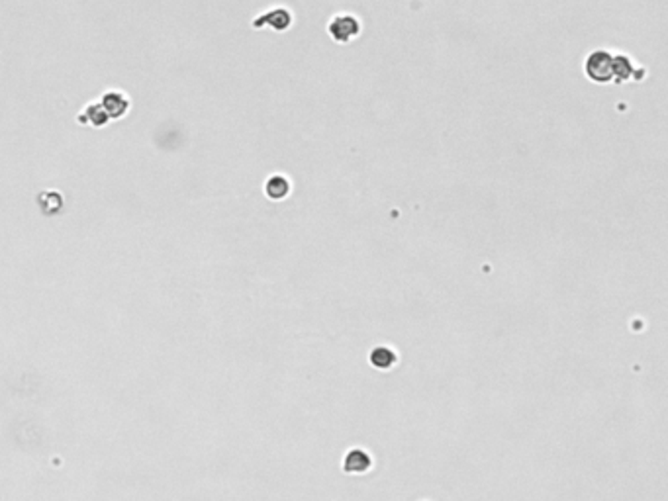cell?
Returning a JSON list of instances; mask_svg holds the SVG:
<instances>
[{"instance_id":"1","label":"cell","mask_w":668,"mask_h":501,"mask_svg":"<svg viewBox=\"0 0 668 501\" xmlns=\"http://www.w3.org/2000/svg\"><path fill=\"white\" fill-rule=\"evenodd\" d=\"M586 73L596 83H608L613 77V55L608 51H594L586 59Z\"/></svg>"},{"instance_id":"4","label":"cell","mask_w":668,"mask_h":501,"mask_svg":"<svg viewBox=\"0 0 668 501\" xmlns=\"http://www.w3.org/2000/svg\"><path fill=\"white\" fill-rule=\"evenodd\" d=\"M253 26H255V28L271 26L274 31H284V29H288L292 26V14L288 12V10H284V8L271 10V12L263 14L259 20H255V24H253Z\"/></svg>"},{"instance_id":"5","label":"cell","mask_w":668,"mask_h":501,"mask_svg":"<svg viewBox=\"0 0 668 501\" xmlns=\"http://www.w3.org/2000/svg\"><path fill=\"white\" fill-rule=\"evenodd\" d=\"M368 362L377 370H390V368L396 367L398 355L394 348L387 347V345H378L370 351L368 355Z\"/></svg>"},{"instance_id":"2","label":"cell","mask_w":668,"mask_h":501,"mask_svg":"<svg viewBox=\"0 0 668 501\" xmlns=\"http://www.w3.org/2000/svg\"><path fill=\"white\" fill-rule=\"evenodd\" d=\"M361 34V22L351 14H339L330 22V36L339 43H349Z\"/></svg>"},{"instance_id":"6","label":"cell","mask_w":668,"mask_h":501,"mask_svg":"<svg viewBox=\"0 0 668 501\" xmlns=\"http://www.w3.org/2000/svg\"><path fill=\"white\" fill-rule=\"evenodd\" d=\"M265 192L269 198L272 200H282V198H286L288 192H291V183H288V178L286 176H282V174H274L271 176L267 184H265Z\"/></svg>"},{"instance_id":"3","label":"cell","mask_w":668,"mask_h":501,"mask_svg":"<svg viewBox=\"0 0 668 501\" xmlns=\"http://www.w3.org/2000/svg\"><path fill=\"white\" fill-rule=\"evenodd\" d=\"M373 468V458L367 451L363 449H351L345 454L343 460V470L347 474H367Z\"/></svg>"}]
</instances>
